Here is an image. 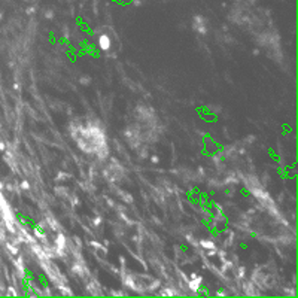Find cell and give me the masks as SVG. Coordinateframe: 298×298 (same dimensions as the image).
Listing matches in <instances>:
<instances>
[{
    "mask_svg": "<svg viewBox=\"0 0 298 298\" xmlns=\"http://www.w3.org/2000/svg\"><path fill=\"white\" fill-rule=\"evenodd\" d=\"M100 46H102V49H109L110 48V41H109L108 36H102L100 37Z\"/></svg>",
    "mask_w": 298,
    "mask_h": 298,
    "instance_id": "obj_1",
    "label": "cell"
},
{
    "mask_svg": "<svg viewBox=\"0 0 298 298\" xmlns=\"http://www.w3.org/2000/svg\"><path fill=\"white\" fill-rule=\"evenodd\" d=\"M201 244H203L204 248H209V249H213V244H212V242H201Z\"/></svg>",
    "mask_w": 298,
    "mask_h": 298,
    "instance_id": "obj_2",
    "label": "cell"
},
{
    "mask_svg": "<svg viewBox=\"0 0 298 298\" xmlns=\"http://www.w3.org/2000/svg\"><path fill=\"white\" fill-rule=\"evenodd\" d=\"M22 188H26V190H27V188H28V183H27V182H22Z\"/></svg>",
    "mask_w": 298,
    "mask_h": 298,
    "instance_id": "obj_3",
    "label": "cell"
}]
</instances>
